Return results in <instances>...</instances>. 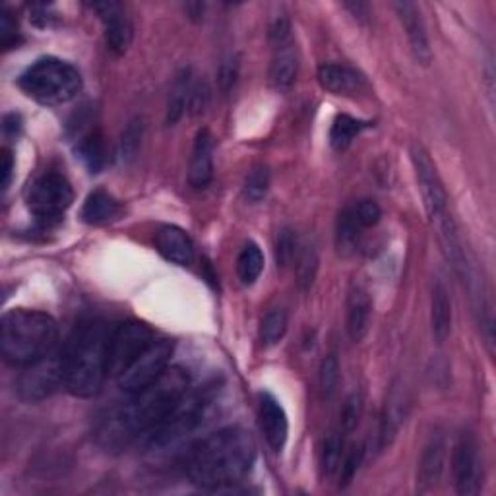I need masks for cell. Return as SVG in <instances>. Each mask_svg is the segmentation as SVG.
Masks as SVG:
<instances>
[{
	"instance_id": "1",
	"label": "cell",
	"mask_w": 496,
	"mask_h": 496,
	"mask_svg": "<svg viewBox=\"0 0 496 496\" xmlns=\"http://www.w3.org/2000/svg\"><path fill=\"white\" fill-rule=\"evenodd\" d=\"M188 374L169 367L158 381L130 396V401L107 415L97 428V442L107 452H121L136 438L150 435L188 391Z\"/></svg>"
},
{
	"instance_id": "2",
	"label": "cell",
	"mask_w": 496,
	"mask_h": 496,
	"mask_svg": "<svg viewBox=\"0 0 496 496\" xmlns=\"http://www.w3.org/2000/svg\"><path fill=\"white\" fill-rule=\"evenodd\" d=\"M256 460L254 438L243 428L231 427L204 438L187 464L188 479L200 489H221L241 481Z\"/></svg>"
},
{
	"instance_id": "3",
	"label": "cell",
	"mask_w": 496,
	"mask_h": 496,
	"mask_svg": "<svg viewBox=\"0 0 496 496\" xmlns=\"http://www.w3.org/2000/svg\"><path fill=\"white\" fill-rule=\"evenodd\" d=\"M113 330L101 320H87L62 347L64 388L76 398H94L109 376V344Z\"/></svg>"
},
{
	"instance_id": "4",
	"label": "cell",
	"mask_w": 496,
	"mask_h": 496,
	"mask_svg": "<svg viewBox=\"0 0 496 496\" xmlns=\"http://www.w3.org/2000/svg\"><path fill=\"white\" fill-rule=\"evenodd\" d=\"M59 326L45 312L14 308L0 322V351L12 367H28L57 349Z\"/></svg>"
},
{
	"instance_id": "5",
	"label": "cell",
	"mask_w": 496,
	"mask_h": 496,
	"mask_svg": "<svg viewBox=\"0 0 496 496\" xmlns=\"http://www.w3.org/2000/svg\"><path fill=\"white\" fill-rule=\"evenodd\" d=\"M20 87L25 96L41 106H64L72 101L82 89V76L70 62L55 57H45L33 62L20 76Z\"/></svg>"
},
{
	"instance_id": "6",
	"label": "cell",
	"mask_w": 496,
	"mask_h": 496,
	"mask_svg": "<svg viewBox=\"0 0 496 496\" xmlns=\"http://www.w3.org/2000/svg\"><path fill=\"white\" fill-rule=\"evenodd\" d=\"M25 200H28L30 212L41 221V224L51 225L60 221L64 212L72 206L74 192L67 177L49 171L39 175L32 182L28 194H25Z\"/></svg>"
},
{
	"instance_id": "7",
	"label": "cell",
	"mask_w": 496,
	"mask_h": 496,
	"mask_svg": "<svg viewBox=\"0 0 496 496\" xmlns=\"http://www.w3.org/2000/svg\"><path fill=\"white\" fill-rule=\"evenodd\" d=\"M60 386H64V357L62 349H55L22 369L16 391L22 401L37 403L47 400Z\"/></svg>"
},
{
	"instance_id": "8",
	"label": "cell",
	"mask_w": 496,
	"mask_h": 496,
	"mask_svg": "<svg viewBox=\"0 0 496 496\" xmlns=\"http://www.w3.org/2000/svg\"><path fill=\"white\" fill-rule=\"evenodd\" d=\"M411 161L417 175V182H419V190L423 196L427 216L435 227L436 224H440V221L452 216L448 210V194L444 190V185L436 173L433 160L428 158V153L421 143H413L411 146Z\"/></svg>"
},
{
	"instance_id": "9",
	"label": "cell",
	"mask_w": 496,
	"mask_h": 496,
	"mask_svg": "<svg viewBox=\"0 0 496 496\" xmlns=\"http://www.w3.org/2000/svg\"><path fill=\"white\" fill-rule=\"evenodd\" d=\"M153 342V332L142 322L128 320L115 328L109 344V376L119 378Z\"/></svg>"
},
{
	"instance_id": "10",
	"label": "cell",
	"mask_w": 496,
	"mask_h": 496,
	"mask_svg": "<svg viewBox=\"0 0 496 496\" xmlns=\"http://www.w3.org/2000/svg\"><path fill=\"white\" fill-rule=\"evenodd\" d=\"M171 355V344L165 342V339H161V342H153L119 378H116V382H119L123 391L133 396L136 391L158 381V378L169 369Z\"/></svg>"
},
{
	"instance_id": "11",
	"label": "cell",
	"mask_w": 496,
	"mask_h": 496,
	"mask_svg": "<svg viewBox=\"0 0 496 496\" xmlns=\"http://www.w3.org/2000/svg\"><path fill=\"white\" fill-rule=\"evenodd\" d=\"M452 477L455 491L462 496H472L481 491L482 472L479 460V444L472 430H464L454 444Z\"/></svg>"
},
{
	"instance_id": "12",
	"label": "cell",
	"mask_w": 496,
	"mask_h": 496,
	"mask_svg": "<svg viewBox=\"0 0 496 496\" xmlns=\"http://www.w3.org/2000/svg\"><path fill=\"white\" fill-rule=\"evenodd\" d=\"M89 8L101 18L103 28H106V43L107 49L115 55H124L128 47L133 45L134 28L133 22L126 16L123 5L119 3H94Z\"/></svg>"
},
{
	"instance_id": "13",
	"label": "cell",
	"mask_w": 496,
	"mask_h": 496,
	"mask_svg": "<svg viewBox=\"0 0 496 496\" xmlns=\"http://www.w3.org/2000/svg\"><path fill=\"white\" fill-rule=\"evenodd\" d=\"M394 10L400 23L403 25V30H406L415 60L419 64H428L433 60V51H430L427 28L421 18V10L413 3H406V0H403V3H396Z\"/></svg>"
},
{
	"instance_id": "14",
	"label": "cell",
	"mask_w": 496,
	"mask_h": 496,
	"mask_svg": "<svg viewBox=\"0 0 496 496\" xmlns=\"http://www.w3.org/2000/svg\"><path fill=\"white\" fill-rule=\"evenodd\" d=\"M260 427L273 452H281L289 436V419L281 403L268 391L260 394Z\"/></svg>"
},
{
	"instance_id": "15",
	"label": "cell",
	"mask_w": 496,
	"mask_h": 496,
	"mask_svg": "<svg viewBox=\"0 0 496 496\" xmlns=\"http://www.w3.org/2000/svg\"><path fill=\"white\" fill-rule=\"evenodd\" d=\"M214 148L216 142L207 128H202L194 138L188 163V182L192 188H206L214 179Z\"/></svg>"
},
{
	"instance_id": "16",
	"label": "cell",
	"mask_w": 496,
	"mask_h": 496,
	"mask_svg": "<svg viewBox=\"0 0 496 496\" xmlns=\"http://www.w3.org/2000/svg\"><path fill=\"white\" fill-rule=\"evenodd\" d=\"M444 464H446V436L442 433H433L425 444L419 469H417V485H419V491L425 492L436 487V482L444 473Z\"/></svg>"
},
{
	"instance_id": "17",
	"label": "cell",
	"mask_w": 496,
	"mask_h": 496,
	"mask_svg": "<svg viewBox=\"0 0 496 496\" xmlns=\"http://www.w3.org/2000/svg\"><path fill=\"white\" fill-rule=\"evenodd\" d=\"M372 299L361 285H354L347 295V334L354 344H361L371 330Z\"/></svg>"
},
{
	"instance_id": "18",
	"label": "cell",
	"mask_w": 496,
	"mask_h": 496,
	"mask_svg": "<svg viewBox=\"0 0 496 496\" xmlns=\"http://www.w3.org/2000/svg\"><path fill=\"white\" fill-rule=\"evenodd\" d=\"M155 246L165 260L177 266H190L194 260V244L180 227L163 225L155 233Z\"/></svg>"
},
{
	"instance_id": "19",
	"label": "cell",
	"mask_w": 496,
	"mask_h": 496,
	"mask_svg": "<svg viewBox=\"0 0 496 496\" xmlns=\"http://www.w3.org/2000/svg\"><path fill=\"white\" fill-rule=\"evenodd\" d=\"M318 82L324 89L335 96H354L359 94L364 86L363 76L345 64L328 62L318 69Z\"/></svg>"
},
{
	"instance_id": "20",
	"label": "cell",
	"mask_w": 496,
	"mask_h": 496,
	"mask_svg": "<svg viewBox=\"0 0 496 496\" xmlns=\"http://www.w3.org/2000/svg\"><path fill=\"white\" fill-rule=\"evenodd\" d=\"M452 297L444 280H436L433 285V301H430V322H433V335L436 344H444L452 332Z\"/></svg>"
},
{
	"instance_id": "21",
	"label": "cell",
	"mask_w": 496,
	"mask_h": 496,
	"mask_svg": "<svg viewBox=\"0 0 496 496\" xmlns=\"http://www.w3.org/2000/svg\"><path fill=\"white\" fill-rule=\"evenodd\" d=\"M121 214V204L106 190H96L87 196L82 207V219L89 225H103L116 219Z\"/></svg>"
},
{
	"instance_id": "22",
	"label": "cell",
	"mask_w": 496,
	"mask_h": 496,
	"mask_svg": "<svg viewBox=\"0 0 496 496\" xmlns=\"http://www.w3.org/2000/svg\"><path fill=\"white\" fill-rule=\"evenodd\" d=\"M192 84H194L192 70L182 69L175 78L171 94H169V103H167V111H165V123L169 126L177 124L182 119V115L187 113Z\"/></svg>"
},
{
	"instance_id": "23",
	"label": "cell",
	"mask_w": 496,
	"mask_h": 496,
	"mask_svg": "<svg viewBox=\"0 0 496 496\" xmlns=\"http://www.w3.org/2000/svg\"><path fill=\"white\" fill-rule=\"evenodd\" d=\"M299 72V57L291 47H278L276 57L271 59L270 64V84L276 89H287L297 78Z\"/></svg>"
},
{
	"instance_id": "24",
	"label": "cell",
	"mask_w": 496,
	"mask_h": 496,
	"mask_svg": "<svg viewBox=\"0 0 496 496\" xmlns=\"http://www.w3.org/2000/svg\"><path fill=\"white\" fill-rule=\"evenodd\" d=\"M318 264H320V258H318L317 243L312 239L299 243L297 254H295V273H297V283L303 291H308L310 287L315 285Z\"/></svg>"
},
{
	"instance_id": "25",
	"label": "cell",
	"mask_w": 496,
	"mask_h": 496,
	"mask_svg": "<svg viewBox=\"0 0 496 496\" xmlns=\"http://www.w3.org/2000/svg\"><path fill=\"white\" fill-rule=\"evenodd\" d=\"M80 160L84 165L89 169L91 173H99L103 167L107 163V148H106V140H103L101 133H89L84 138H80L76 148Z\"/></svg>"
},
{
	"instance_id": "26",
	"label": "cell",
	"mask_w": 496,
	"mask_h": 496,
	"mask_svg": "<svg viewBox=\"0 0 496 496\" xmlns=\"http://www.w3.org/2000/svg\"><path fill=\"white\" fill-rule=\"evenodd\" d=\"M264 270V254L256 243H246L237 258V276L243 285H253Z\"/></svg>"
},
{
	"instance_id": "27",
	"label": "cell",
	"mask_w": 496,
	"mask_h": 496,
	"mask_svg": "<svg viewBox=\"0 0 496 496\" xmlns=\"http://www.w3.org/2000/svg\"><path fill=\"white\" fill-rule=\"evenodd\" d=\"M364 128H367V124H364L363 121H357L349 115H337L334 124H332V130H330L332 148L337 152L349 148L351 142H354Z\"/></svg>"
},
{
	"instance_id": "28",
	"label": "cell",
	"mask_w": 496,
	"mask_h": 496,
	"mask_svg": "<svg viewBox=\"0 0 496 496\" xmlns=\"http://www.w3.org/2000/svg\"><path fill=\"white\" fill-rule=\"evenodd\" d=\"M359 231H361V225L357 224L354 207H345V210L339 214L337 225H335V243L339 253L347 254L354 251L359 239Z\"/></svg>"
},
{
	"instance_id": "29",
	"label": "cell",
	"mask_w": 496,
	"mask_h": 496,
	"mask_svg": "<svg viewBox=\"0 0 496 496\" xmlns=\"http://www.w3.org/2000/svg\"><path fill=\"white\" fill-rule=\"evenodd\" d=\"M287 332V312L280 307L266 312V317L260 326V339L266 347L278 345Z\"/></svg>"
},
{
	"instance_id": "30",
	"label": "cell",
	"mask_w": 496,
	"mask_h": 496,
	"mask_svg": "<svg viewBox=\"0 0 496 496\" xmlns=\"http://www.w3.org/2000/svg\"><path fill=\"white\" fill-rule=\"evenodd\" d=\"M142 138H143V123L142 119H133L128 121L124 126L121 140H119V158L121 161L128 163L136 158V153L142 146Z\"/></svg>"
},
{
	"instance_id": "31",
	"label": "cell",
	"mask_w": 496,
	"mask_h": 496,
	"mask_svg": "<svg viewBox=\"0 0 496 496\" xmlns=\"http://www.w3.org/2000/svg\"><path fill=\"white\" fill-rule=\"evenodd\" d=\"M244 198L251 204H258L266 198L270 190V171L266 167H254L251 173L244 179Z\"/></svg>"
},
{
	"instance_id": "32",
	"label": "cell",
	"mask_w": 496,
	"mask_h": 496,
	"mask_svg": "<svg viewBox=\"0 0 496 496\" xmlns=\"http://www.w3.org/2000/svg\"><path fill=\"white\" fill-rule=\"evenodd\" d=\"M318 382H320L322 396L326 400H330L335 394V388H337V382H339V361L334 354L324 357V361L320 364Z\"/></svg>"
},
{
	"instance_id": "33",
	"label": "cell",
	"mask_w": 496,
	"mask_h": 496,
	"mask_svg": "<svg viewBox=\"0 0 496 496\" xmlns=\"http://www.w3.org/2000/svg\"><path fill=\"white\" fill-rule=\"evenodd\" d=\"M342 438L337 435H330L324 442L322 448V469L326 475H334L339 467V462H342Z\"/></svg>"
},
{
	"instance_id": "34",
	"label": "cell",
	"mask_w": 496,
	"mask_h": 496,
	"mask_svg": "<svg viewBox=\"0 0 496 496\" xmlns=\"http://www.w3.org/2000/svg\"><path fill=\"white\" fill-rule=\"evenodd\" d=\"M361 415H363V396L359 394V391H354L345 401V406L342 409V430L345 435L354 433V430L357 428L359 421H361Z\"/></svg>"
},
{
	"instance_id": "35",
	"label": "cell",
	"mask_w": 496,
	"mask_h": 496,
	"mask_svg": "<svg viewBox=\"0 0 496 496\" xmlns=\"http://www.w3.org/2000/svg\"><path fill=\"white\" fill-rule=\"evenodd\" d=\"M299 243L295 239V234L291 229H281L278 234V243H276V260L278 266L285 268L287 264H291L297 254Z\"/></svg>"
},
{
	"instance_id": "36",
	"label": "cell",
	"mask_w": 496,
	"mask_h": 496,
	"mask_svg": "<svg viewBox=\"0 0 496 496\" xmlns=\"http://www.w3.org/2000/svg\"><path fill=\"white\" fill-rule=\"evenodd\" d=\"M354 214H355V219H357V224L361 225V229L378 225V221H381V217H382L381 206H378L374 200H369V198L357 202L354 206Z\"/></svg>"
},
{
	"instance_id": "37",
	"label": "cell",
	"mask_w": 496,
	"mask_h": 496,
	"mask_svg": "<svg viewBox=\"0 0 496 496\" xmlns=\"http://www.w3.org/2000/svg\"><path fill=\"white\" fill-rule=\"evenodd\" d=\"M207 103H210V87H207L204 80H196L188 96L187 113H190L192 116H198L207 109Z\"/></svg>"
},
{
	"instance_id": "38",
	"label": "cell",
	"mask_w": 496,
	"mask_h": 496,
	"mask_svg": "<svg viewBox=\"0 0 496 496\" xmlns=\"http://www.w3.org/2000/svg\"><path fill=\"white\" fill-rule=\"evenodd\" d=\"M239 78V59L237 57H227L224 62H221L219 72H217V84L221 94H229V91L237 84Z\"/></svg>"
},
{
	"instance_id": "39",
	"label": "cell",
	"mask_w": 496,
	"mask_h": 496,
	"mask_svg": "<svg viewBox=\"0 0 496 496\" xmlns=\"http://www.w3.org/2000/svg\"><path fill=\"white\" fill-rule=\"evenodd\" d=\"M291 35V23L285 16H278L273 18V22L270 23V39L271 43H276L278 47H283L287 43V39Z\"/></svg>"
},
{
	"instance_id": "40",
	"label": "cell",
	"mask_w": 496,
	"mask_h": 496,
	"mask_svg": "<svg viewBox=\"0 0 496 496\" xmlns=\"http://www.w3.org/2000/svg\"><path fill=\"white\" fill-rule=\"evenodd\" d=\"M363 455H364V452L357 448V450L351 452L347 455V458H345V462L342 464V481H344V485H345V482H349L351 479H354V475L357 473V469H359V465L363 462Z\"/></svg>"
},
{
	"instance_id": "41",
	"label": "cell",
	"mask_w": 496,
	"mask_h": 496,
	"mask_svg": "<svg viewBox=\"0 0 496 496\" xmlns=\"http://www.w3.org/2000/svg\"><path fill=\"white\" fill-rule=\"evenodd\" d=\"M12 175H14V158H12L10 150H3V171H0V177H3V190H8Z\"/></svg>"
},
{
	"instance_id": "42",
	"label": "cell",
	"mask_w": 496,
	"mask_h": 496,
	"mask_svg": "<svg viewBox=\"0 0 496 496\" xmlns=\"http://www.w3.org/2000/svg\"><path fill=\"white\" fill-rule=\"evenodd\" d=\"M3 128H5V134H8V136H16V134L20 133V130H22V119H20V115H16V113L6 115V116H5V124H3Z\"/></svg>"
}]
</instances>
